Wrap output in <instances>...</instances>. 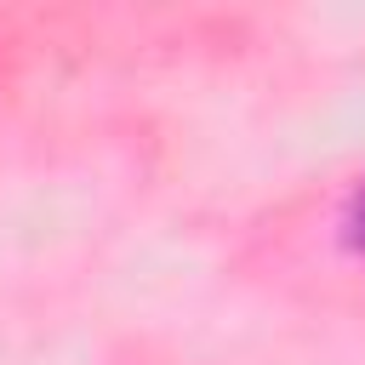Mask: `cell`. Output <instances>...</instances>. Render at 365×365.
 Masks as SVG:
<instances>
[{
	"mask_svg": "<svg viewBox=\"0 0 365 365\" xmlns=\"http://www.w3.org/2000/svg\"><path fill=\"white\" fill-rule=\"evenodd\" d=\"M354 240L365 245V188H359V200H354Z\"/></svg>",
	"mask_w": 365,
	"mask_h": 365,
	"instance_id": "6da1fadb",
	"label": "cell"
}]
</instances>
